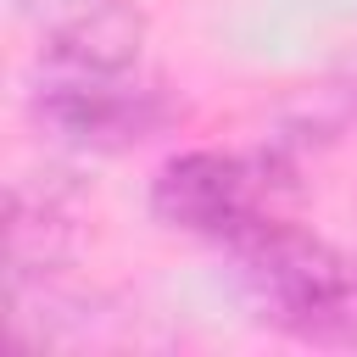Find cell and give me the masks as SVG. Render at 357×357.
<instances>
[{
	"label": "cell",
	"mask_w": 357,
	"mask_h": 357,
	"mask_svg": "<svg viewBox=\"0 0 357 357\" xmlns=\"http://www.w3.org/2000/svg\"><path fill=\"white\" fill-rule=\"evenodd\" d=\"M229 251L234 279L268 329L307 346L357 351V251L307 234L279 212L229 240Z\"/></svg>",
	"instance_id": "cell-1"
},
{
	"label": "cell",
	"mask_w": 357,
	"mask_h": 357,
	"mask_svg": "<svg viewBox=\"0 0 357 357\" xmlns=\"http://www.w3.org/2000/svg\"><path fill=\"white\" fill-rule=\"evenodd\" d=\"M28 106L45 134L84 145V151L145 145L162 128H173L184 112L167 95V84L139 78L134 67H56V61H45Z\"/></svg>",
	"instance_id": "cell-2"
},
{
	"label": "cell",
	"mask_w": 357,
	"mask_h": 357,
	"mask_svg": "<svg viewBox=\"0 0 357 357\" xmlns=\"http://www.w3.org/2000/svg\"><path fill=\"white\" fill-rule=\"evenodd\" d=\"M156 223L195 240H240L273 218V162L240 151H178L151 178Z\"/></svg>",
	"instance_id": "cell-3"
},
{
	"label": "cell",
	"mask_w": 357,
	"mask_h": 357,
	"mask_svg": "<svg viewBox=\"0 0 357 357\" xmlns=\"http://www.w3.org/2000/svg\"><path fill=\"white\" fill-rule=\"evenodd\" d=\"M78 201L61 184V173H39V184L17 178L6 195V279H39L56 273L73 251Z\"/></svg>",
	"instance_id": "cell-4"
},
{
	"label": "cell",
	"mask_w": 357,
	"mask_h": 357,
	"mask_svg": "<svg viewBox=\"0 0 357 357\" xmlns=\"http://www.w3.org/2000/svg\"><path fill=\"white\" fill-rule=\"evenodd\" d=\"M100 6H106V0H17V11H22L28 22H39L45 39L61 33V28H73V22H84V17L100 11Z\"/></svg>",
	"instance_id": "cell-5"
}]
</instances>
